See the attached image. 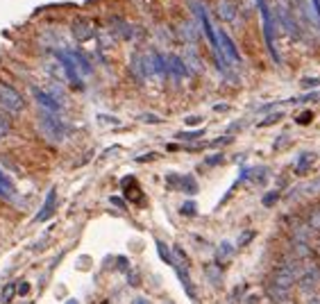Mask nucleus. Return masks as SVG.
<instances>
[{"mask_svg":"<svg viewBox=\"0 0 320 304\" xmlns=\"http://www.w3.org/2000/svg\"><path fill=\"white\" fill-rule=\"evenodd\" d=\"M307 225L314 229V232H320V209H311V211H309Z\"/></svg>","mask_w":320,"mask_h":304,"instance_id":"b1692460","label":"nucleus"},{"mask_svg":"<svg viewBox=\"0 0 320 304\" xmlns=\"http://www.w3.org/2000/svg\"><path fill=\"white\" fill-rule=\"evenodd\" d=\"M112 202H114L116 207H125V205H123V200H120V198H112Z\"/></svg>","mask_w":320,"mask_h":304,"instance_id":"a18cd8bd","label":"nucleus"},{"mask_svg":"<svg viewBox=\"0 0 320 304\" xmlns=\"http://www.w3.org/2000/svg\"><path fill=\"white\" fill-rule=\"evenodd\" d=\"M55 209H57V188H50L46 195V202H43V207L39 209V213H36L34 222H46L48 218H53Z\"/></svg>","mask_w":320,"mask_h":304,"instance_id":"6e6552de","label":"nucleus"},{"mask_svg":"<svg viewBox=\"0 0 320 304\" xmlns=\"http://www.w3.org/2000/svg\"><path fill=\"white\" fill-rule=\"evenodd\" d=\"M320 80L318 77H314V80H302V87H318Z\"/></svg>","mask_w":320,"mask_h":304,"instance_id":"79ce46f5","label":"nucleus"},{"mask_svg":"<svg viewBox=\"0 0 320 304\" xmlns=\"http://www.w3.org/2000/svg\"><path fill=\"white\" fill-rule=\"evenodd\" d=\"M268 295L275 304H291V288H282V286H270Z\"/></svg>","mask_w":320,"mask_h":304,"instance_id":"ddd939ff","label":"nucleus"},{"mask_svg":"<svg viewBox=\"0 0 320 304\" xmlns=\"http://www.w3.org/2000/svg\"><path fill=\"white\" fill-rule=\"evenodd\" d=\"M127 281H130L132 286H139V284H141V277H139L137 270H130V275H127Z\"/></svg>","mask_w":320,"mask_h":304,"instance_id":"473e14b6","label":"nucleus"},{"mask_svg":"<svg viewBox=\"0 0 320 304\" xmlns=\"http://www.w3.org/2000/svg\"><path fill=\"white\" fill-rule=\"evenodd\" d=\"M0 195H2V198H12V195H14L12 180H9V177L2 173V170H0Z\"/></svg>","mask_w":320,"mask_h":304,"instance_id":"f3484780","label":"nucleus"},{"mask_svg":"<svg viewBox=\"0 0 320 304\" xmlns=\"http://www.w3.org/2000/svg\"><path fill=\"white\" fill-rule=\"evenodd\" d=\"M196 211H198V207L193 200H189V202H184V205L179 207V213H182V216H196Z\"/></svg>","mask_w":320,"mask_h":304,"instance_id":"cd10ccee","label":"nucleus"},{"mask_svg":"<svg viewBox=\"0 0 320 304\" xmlns=\"http://www.w3.org/2000/svg\"><path fill=\"white\" fill-rule=\"evenodd\" d=\"M318 281H320V270L316 268V266H311V268H307L302 273V277H300V288L309 293L318 286Z\"/></svg>","mask_w":320,"mask_h":304,"instance_id":"9b49d317","label":"nucleus"},{"mask_svg":"<svg viewBox=\"0 0 320 304\" xmlns=\"http://www.w3.org/2000/svg\"><path fill=\"white\" fill-rule=\"evenodd\" d=\"M179 188H182L184 193L193 195L198 191V184H196V180H193L191 175H184V177H179Z\"/></svg>","mask_w":320,"mask_h":304,"instance_id":"aec40b11","label":"nucleus"},{"mask_svg":"<svg viewBox=\"0 0 320 304\" xmlns=\"http://www.w3.org/2000/svg\"><path fill=\"white\" fill-rule=\"evenodd\" d=\"M134 304H150V302L145 298H137V300H134Z\"/></svg>","mask_w":320,"mask_h":304,"instance_id":"49530a36","label":"nucleus"},{"mask_svg":"<svg viewBox=\"0 0 320 304\" xmlns=\"http://www.w3.org/2000/svg\"><path fill=\"white\" fill-rule=\"evenodd\" d=\"M16 286H14V284H7L5 288H2V293H0V300H2V304H9L12 302V298L14 295H16Z\"/></svg>","mask_w":320,"mask_h":304,"instance_id":"393cba45","label":"nucleus"},{"mask_svg":"<svg viewBox=\"0 0 320 304\" xmlns=\"http://www.w3.org/2000/svg\"><path fill=\"white\" fill-rule=\"evenodd\" d=\"M234 245L232 243H227V241H223L220 243V247H218V261H230L232 259V254H234Z\"/></svg>","mask_w":320,"mask_h":304,"instance_id":"4be33fe9","label":"nucleus"},{"mask_svg":"<svg viewBox=\"0 0 320 304\" xmlns=\"http://www.w3.org/2000/svg\"><path fill=\"white\" fill-rule=\"evenodd\" d=\"M177 277H179V281L184 284V288H186V293H189V298H193L196 300V286H193V281L189 279V273L184 268H177Z\"/></svg>","mask_w":320,"mask_h":304,"instance_id":"a211bd4d","label":"nucleus"},{"mask_svg":"<svg viewBox=\"0 0 320 304\" xmlns=\"http://www.w3.org/2000/svg\"><path fill=\"white\" fill-rule=\"evenodd\" d=\"M218 14L223 21H227V23H232L234 21V16H236V7L232 5L230 0H220L218 2Z\"/></svg>","mask_w":320,"mask_h":304,"instance_id":"4468645a","label":"nucleus"},{"mask_svg":"<svg viewBox=\"0 0 320 304\" xmlns=\"http://www.w3.org/2000/svg\"><path fill=\"white\" fill-rule=\"evenodd\" d=\"M277 121H282V114H273V116H268L266 121H261V127H266V125H273V123H277Z\"/></svg>","mask_w":320,"mask_h":304,"instance_id":"72a5a7b5","label":"nucleus"},{"mask_svg":"<svg viewBox=\"0 0 320 304\" xmlns=\"http://www.w3.org/2000/svg\"><path fill=\"white\" fill-rule=\"evenodd\" d=\"M309 121H311V114H309V111H307V114H304V116H300V118H297V123H309Z\"/></svg>","mask_w":320,"mask_h":304,"instance_id":"37998d69","label":"nucleus"},{"mask_svg":"<svg viewBox=\"0 0 320 304\" xmlns=\"http://www.w3.org/2000/svg\"><path fill=\"white\" fill-rule=\"evenodd\" d=\"M223 164V154H211V157H207V166H218Z\"/></svg>","mask_w":320,"mask_h":304,"instance_id":"f704fd0d","label":"nucleus"},{"mask_svg":"<svg viewBox=\"0 0 320 304\" xmlns=\"http://www.w3.org/2000/svg\"><path fill=\"white\" fill-rule=\"evenodd\" d=\"M230 141H232V136H223V139L211 141V146H225V143H230Z\"/></svg>","mask_w":320,"mask_h":304,"instance_id":"a19ab883","label":"nucleus"},{"mask_svg":"<svg viewBox=\"0 0 320 304\" xmlns=\"http://www.w3.org/2000/svg\"><path fill=\"white\" fill-rule=\"evenodd\" d=\"M311 236H314V229L309 227L307 222H304V225H297V227L293 229V239H295V243H309Z\"/></svg>","mask_w":320,"mask_h":304,"instance_id":"2eb2a0df","label":"nucleus"},{"mask_svg":"<svg viewBox=\"0 0 320 304\" xmlns=\"http://www.w3.org/2000/svg\"><path fill=\"white\" fill-rule=\"evenodd\" d=\"M202 118L200 116H191V118H186V125H196V123H200Z\"/></svg>","mask_w":320,"mask_h":304,"instance_id":"c03bdc74","label":"nucleus"},{"mask_svg":"<svg viewBox=\"0 0 320 304\" xmlns=\"http://www.w3.org/2000/svg\"><path fill=\"white\" fill-rule=\"evenodd\" d=\"M68 304H77V302H73V300H71V302H68Z\"/></svg>","mask_w":320,"mask_h":304,"instance_id":"09e8293b","label":"nucleus"},{"mask_svg":"<svg viewBox=\"0 0 320 304\" xmlns=\"http://www.w3.org/2000/svg\"><path fill=\"white\" fill-rule=\"evenodd\" d=\"M250 175L255 177V182H259V184H263L266 182V175H268V170L266 168H257V170H248Z\"/></svg>","mask_w":320,"mask_h":304,"instance_id":"c756f323","label":"nucleus"},{"mask_svg":"<svg viewBox=\"0 0 320 304\" xmlns=\"http://www.w3.org/2000/svg\"><path fill=\"white\" fill-rule=\"evenodd\" d=\"M314 159L316 154H311V152H304V154H300V159H297V166H295V173H300V175H304L311 166H314Z\"/></svg>","mask_w":320,"mask_h":304,"instance_id":"dca6fc26","label":"nucleus"},{"mask_svg":"<svg viewBox=\"0 0 320 304\" xmlns=\"http://www.w3.org/2000/svg\"><path fill=\"white\" fill-rule=\"evenodd\" d=\"M0 107H2V111H9V114H21L25 109V100L12 84L0 82Z\"/></svg>","mask_w":320,"mask_h":304,"instance_id":"7ed1b4c3","label":"nucleus"},{"mask_svg":"<svg viewBox=\"0 0 320 304\" xmlns=\"http://www.w3.org/2000/svg\"><path fill=\"white\" fill-rule=\"evenodd\" d=\"M257 7H259V14H261V21H263V36H266V48L270 57H273L275 64H282L277 53V46H275V28H273V12L268 7L266 0H257Z\"/></svg>","mask_w":320,"mask_h":304,"instance_id":"f257e3e1","label":"nucleus"},{"mask_svg":"<svg viewBox=\"0 0 320 304\" xmlns=\"http://www.w3.org/2000/svg\"><path fill=\"white\" fill-rule=\"evenodd\" d=\"M311 304H320V300H311Z\"/></svg>","mask_w":320,"mask_h":304,"instance_id":"de8ad7c7","label":"nucleus"},{"mask_svg":"<svg viewBox=\"0 0 320 304\" xmlns=\"http://www.w3.org/2000/svg\"><path fill=\"white\" fill-rule=\"evenodd\" d=\"M9 129H12V121H9V116H7V114H2V111H0V139L9 134Z\"/></svg>","mask_w":320,"mask_h":304,"instance_id":"a878e982","label":"nucleus"},{"mask_svg":"<svg viewBox=\"0 0 320 304\" xmlns=\"http://www.w3.org/2000/svg\"><path fill=\"white\" fill-rule=\"evenodd\" d=\"M179 32H182V39H184V41H189V43H193V41H196V30H193V25H191V23H182V25H179Z\"/></svg>","mask_w":320,"mask_h":304,"instance_id":"5701e85b","label":"nucleus"},{"mask_svg":"<svg viewBox=\"0 0 320 304\" xmlns=\"http://www.w3.org/2000/svg\"><path fill=\"white\" fill-rule=\"evenodd\" d=\"M55 57L59 59V64L64 66L68 80H71L73 84H77V87H80V84H82V77H80V70H77V66H75V61H73L71 53H68V50H59V53H55Z\"/></svg>","mask_w":320,"mask_h":304,"instance_id":"423d86ee","label":"nucleus"},{"mask_svg":"<svg viewBox=\"0 0 320 304\" xmlns=\"http://www.w3.org/2000/svg\"><path fill=\"white\" fill-rule=\"evenodd\" d=\"M116 263H118V270H120V273H130V268H127V259H125V257H120Z\"/></svg>","mask_w":320,"mask_h":304,"instance_id":"4c0bfd02","label":"nucleus"},{"mask_svg":"<svg viewBox=\"0 0 320 304\" xmlns=\"http://www.w3.org/2000/svg\"><path fill=\"white\" fill-rule=\"evenodd\" d=\"M252 239H255V232H250V229H248V232H243V234H241V239H238V247L248 245Z\"/></svg>","mask_w":320,"mask_h":304,"instance_id":"7c9ffc66","label":"nucleus"},{"mask_svg":"<svg viewBox=\"0 0 320 304\" xmlns=\"http://www.w3.org/2000/svg\"><path fill=\"white\" fill-rule=\"evenodd\" d=\"M204 134V129H193V132H177V139L179 141H196Z\"/></svg>","mask_w":320,"mask_h":304,"instance_id":"bb28decb","label":"nucleus"},{"mask_svg":"<svg viewBox=\"0 0 320 304\" xmlns=\"http://www.w3.org/2000/svg\"><path fill=\"white\" fill-rule=\"evenodd\" d=\"M143 121V123H159L161 118L159 116H152V114H143V116H139Z\"/></svg>","mask_w":320,"mask_h":304,"instance_id":"c9c22d12","label":"nucleus"},{"mask_svg":"<svg viewBox=\"0 0 320 304\" xmlns=\"http://www.w3.org/2000/svg\"><path fill=\"white\" fill-rule=\"evenodd\" d=\"M32 95H34L36 105L41 107L43 111H50V114H59V109H61V102H59V100H57V98H55L53 93H46V91H41V89L32 87Z\"/></svg>","mask_w":320,"mask_h":304,"instance_id":"39448f33","label":"nucleus"},{"mask_svg":"<svg viewBox=\"0 0 320 304\" xmlns=\"http://www.w3.org/2000/svg\"><path fill=\"white\" fill-rule=\"evenodd\" d=\"M277 200H279V193H277V191H270V193L263 198V205H266V207H273Z\"/></svg>","mask_w":320,"mask_h":304,"instance_id":"2f4dec72","label":"nucleus"},{"mask_svg":"<svg viewBox=\"0 0 320 304\" xmlns=\"http://www.w3.org/2000/svg\"><path fill=\"white\" fill-rule=\"evenodd\" d=\"M39 129H41V134L46 136L48 141H53V143H59L61 139L66 136V125L59 121L57 114H50V111H43L39 114Z\"/></svg>","mask_w":320,"mask_h":304,"instance_id":"f03ea898","label":"nucleus"},{"mask_svg":"<svg viewBox=\"0 0 320 304\" xmlns=\"http://www.w3.org/2000/svg\"><path fill=\"white\" fill-rule=\"evenodd\" d=\"M16 291H18V295H25V293L30 291V284H28V281H21L16 286Z\"/></svg>","mask_w":320,"mask_h":304,"instance_id":"e433bc0d","label":"nucleus"},{"mask_svg":"<svg viewBox=\"0 0 320 304\" xmlns=\"http://www.w3.org/2000/svg\"><path fill=\"white\" fill-rule=\"evenodd\" d=\"M168 73H171L175 80H182V77L189 75V66H186V61H184L182 57L171 55V57H168Z\"/></svg>","mask_w":320,"mask_h":304,"instance_id":"9d476101","label":"nucleus"},{"mask_svg":"<svg viewBox=\"0 0 320 304\" xmlns=\"http://www.w3.org/2000/svg\"><path fill=\"white\" fill-rule=\"evenodd\" d=\"M209 277H211L216 284H218L220 279H223V275H218V268H209Z\"/></svg>","mask_w":320,"mask_h":304,"instance_id":"58836bf2","label":"nucleus"},{"mask_svg":"<svg viewBox=\"0 0 320 304\" xmlns=\"http://www.w3.org/2000/svg\"><path fill=\"white\" fill-rule=\"evenodd\" d=\"M218 43H220V50H223V55H225L227 61H232V64H236V61H241L236 46H234V41H232V36L227 34L225 30H218Z\"/></svg>","mask_w":320,"mask_h":304,"instance_id":"0eeeda50","label":"nucleus"},{"mask_svg":"<svg viewBox=\"0 0 320 304\" xmlns=\"http://www.w3.org/2000/svg\"><path fill=\"white\" fill-rule=\"evenodd\" d=\"M73 57V61H75L77 70H80V75H91V70H93V66H91V61L87 59V55H82L80 50H68Z\"/></svg>","mask_w":320,"mask_h":304,"instance_id":"f8f14e48","label":"nucleus"},{"mask_svg":"<svg viewBox=\"0 0 320 304\" xmlns=\"http://www.w3.org/2000/svg\"><path fill=\"white\" fill-rule=\"evenodd\" d=\"M157 250H159V257L164 259V261H166V263H173V254H171V250H168V247L164 245L161 241H157Z\"/></svg>","mask_w":320,"mask_h":304,"instance_id":"c85d7f7f","label":"nucleus"},{"mask_svg":"<svg viewBox=\"0 0 320 304\" xmlns=\"http://www.w3.org/2000/svg\"><path fill=\"white\" fill-rule=\"evenodd\" d=\"M71 32H73V36H75V41L84 43L93 36V25H91L89 21H84V18H77V21H73Z\"/></svg>","mask_w":320,"mask_h":304,"instance_id":"1a4fd4ad","label":"nucleus"},{"mask_svg":"<svg viewBox=\"0 0 320 304\" xmlns=\"http://www.w3.org/2000/svg\"><path fill=\"white\" fill-rule=\"evenodd\" d=\"M100 123H112V125H118V118H109V116H98Z\"/></svg>","mask_w":320,"mask_h":304,"instance_id":"ea45409f","label":"nucleus"},{"mask_svg":"<svg viewBox=\"0 0 320 304\" xmlns=\"http://www.w3.org/2000/svg\"><path fill=\"white\" fill-rule=\"evenodd\" d=\"M114 28L118 30L123 39H132V25L127 23V21H123V18H114Z\"/></svg>","mask_w":320,"mask_h":304,"instance_id":"412c9836","label":"nucleus"},{"mask_svg":"<svg viewBox=\"0 0 320 304\" xmlns=\"http://www.w3.org/2000/svg\"><path fill=\"white\" fill-rule=\"evenodd\" d=\"M300 270V266H297V261L293 259V263H284V266H279L277 270H275L273 275V286H282V288H291L293 286V281L297 279V273Z\"/></svg>","mask_w":320,"mask_h":304,"instance_id":"20e7f679","label":"nucleus"},{"mask_svg":"<svg viewBox=\"0 0 320 304\" xmlns=\"http://www.w3.org/2000/svg\"><path fill=\"white\" fill-rule=\"evenodd\" d=\"M291 254H293V259H307L311 257V247H309V243H293V250H291Z\"/></svg>","mask_w":320,"mask_h":304,"instance_id":"6ab92c4d","label":"nucleus"}]
</instances>
